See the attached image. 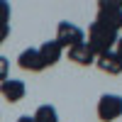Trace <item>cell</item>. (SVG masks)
I'll return each mask as SVG.
<instances>
[{"label":"cell","instance_id":"cell-5","mask_svg":"<svg viewBox=\"0 0 122 122\" xmlns=\"http://www.w3.org/2000/svg\"><path fill=\"white\" fill-rule=\"evenodd\" d=\"M27 93V86H25V81H20V78H7L0 83V95H3L7 103H20V100L25 98Z\"/></svg>","mask_w":122,"mask_h":122},{"label":"cell","instance_id":"cell-6","mask_svg":"<svg viewBox=\"0 0 122 122\" xmlns=\"http://www.w3.org/2000/svg\"><path fill=\"white\" fill-rule=\"evenodd\" d=\"M17 66L25 68V71H32V73H39V71L46 68L44 61H42V56H39V49H32V46L25 49V51L17 56Z\"/></svg>","mask_w":122,"mask_h":122},{"label":"cell","instance_id":"cell-7","mask_svg":"<svg viewBox=\"0 0 122 122\" xmlns=\"http://www.w3.org/2000/svg\"><path fill=\"white\" fill-rule=\"evenodd\" d=\"M39 56H42L44 66H56L61 61V56H64V49H61V44L56 39H49V42H44L39 46Z\"/></svg>","mask_w":122,"mask_h":122},{"label":"cell","instance_id":"cell-15","mask_svg":"<svg viewBox=\"0 0 122 122\" xmlns=\"http://www.w3.org/2000/svg\"><path fill=\"white\" fill-rule=\"evenodd\" d=\"M15 122H34V117H32V115H20Z\"/></svg>","mask_w":122,"mask_h":122},{"label":"cell","instance_id":"cell-11","mask_svg":"<svg viewBox=\"0 0 122 122\" xmlns=\"http://www.w3.org/2000/svg\"><path fill=\"white\" fill-rule=\"evenodd\" d=\"M10 15H12V7H10V3L0 0V25H7V22H10Z\"/></svg>","mask_w":122,"mask_h":122},{"label":"cell","instance_id":"cell-8","mask_svg":"<svg viewBox=\"0 0 122 122\" xmlns=\"http://www.w3.org/2000/svg\"><path fill=\"white\" fill-rule=\"evenodd\" d=\"M95 66L103 71V73H107V76H120L122 73V59L115 51H107L103 56H98L95 59Z\"/></svg>","mask_w":122,"mask_h":122},{"label":"cell","instance_id":"cell-2","mask_svg":"<svg viewBox=\"0 0 122 122\" xmlns=\"http://www.w3.org/2000/svg\"><path fill=\"white\" fill-rule=\"evenodd\" d=\"M98 25H105L110 29L122 27V0H98Z\"/></svg>","mask_w":122,"mask_h":122},{"label":"cell","instance_id":"cell-4","mask_svg":"<svg viewBox=\"0 0 122 122\" xmlns=\"http://www.w3.org/2000/svg\"><path fill=\"white\" fill-rule=\"evenodd\" d=\"M98 117L103 122H115L122 117V95L117 93H105L98 100Z\"/></svg>","mask_w":122,"mask_h":122},{"label":"cell","instance_id":"cell-1","mask_svg":"<svg viewBox=\"0 0 122 122\" xmlns=\"http://www.w3.org/2000/svg\"><path fill=\"white\" fill-rule=\"evenodd\" d=\"M117 37H120V34L115 32V29L93 22V25H90V29H88V42H86V44L93 49L95 56H103V54H107V51H112Z\"/></svg>","mask_w":122,"mask_h":122},{"label":"cell","instance_id":"cell-3","mask_svg":"<svg viewBox=\"0 0 122 122\" xmlns=\"http://www.w3.org/2000/svg\"><path fill=\"white\" fill-rule=\"evenodd\" d=\"M56 42L61 44V49H73L76 44L86 42V34H83V29L78 25L64 20V22H59V27H56Z\"/></svg>","mask_w":122,"mask_h":122},{"label":"cell","instance_id":"cell-12","mask_svg":"<svg viewBox=\"0 0 122 122\" xmlns=\"http://www.w3.org/2000/svg\"><path fill=\"white\" fill-rule=\"evenodd\" d=\"M7 73H10V61L5 56H0V83L7 81Z\"/></svg>","mask_w":122,"mask_h":122},{"label":"cell","instance_id":"cell-13","mask_svg":"<svg viewBox=\"0 0 122 122\" xmlns=\"http://www.w3.org/2000/svg\"><path fill=\"white\" fill-rule=\"evenodd\" d=\"M7 34H10V25H0V44L7 39Z\"/></svg>","mask_w":122,"mask_h":122},{"label":"cell","instance_id":"cell-14","mask_svg":"<svg viewBox=\"0 0 122 122\" xmlns=\"http://www.w3.org/2000/svg\"><path fill=\"white\" fill-rule=\"evenodd\" d=\"M115 54H117V56L122 59V34L117 37V42H115Z\"/></svg>","mask_w":122,"mask_h":122},{"label":"cell","instance_id":"cell-9","mask_svg":"<svg viewBox=\"0 0 122 122\" xmlns=\"http://www.w3.org/2000/svg\"><path fill=\"white\" fill-rule=\"evenodd\" d=\"M68 59L73 61V64H78V66H93L98 56L93 54V49L83 42V44H76L73 49H68Z\"/></svg>","mask_w":122,"mask_h":122},{"label":"cell","instance_id":"cell-10","mask_svg":"<svg viewBox=\"0 0 122 122\" xmlns=\"http://www.w3.org/2000/svg\"><path fill=\"white\" fill-rule=\"evenodd\" d=\"M32 117H34V122H59V112L54 105H39Z\"/></svg>","mask_w":122,"mask_h":122}]
</instances>
